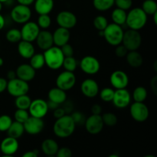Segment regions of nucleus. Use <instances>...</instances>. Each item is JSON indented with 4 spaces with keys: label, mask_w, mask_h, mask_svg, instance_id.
I'll return each instance as SVG.
<instances>
[{
    "label": "nucleus",
    "mask_w": 157,
    "mask_h": 157,
    "mask_svg": "<svg viewBox=\"0 0 157 157\" xmlns=\"http://www.w3.org/2000/svg\"><path fill=\"white\" fill-rule=\"evenodd\" d=\"M76 124L70 114L56 119L53 126V132L58 138H67L75 133Z\"/></svg>",
    "instance_id": "f257e3e1"
},
{
    "label": "nucleus",
    "mask_w": 157,
    "mask_h": 157,
    "mask_svg": "<svg viewBox=\"0 0 157 157\" xmlns=\"http://www.w3.org/2000/svg\"><path fill=\"white\" fill-rule=\"evenodd\" d=\"M147 18V15L141 8H133L127 12L125 25H127L128 29L140 31L145 27Z\"/></svg>",
    "instance_id": "f03ea898"
},
{
    "label": "nucleus",
    "mask_w": 157,
    "mask_h": 157,
    "mask_svg": "<svg viewBox=\"0 0 157 157\" xmlns=\"http://www.w3.org/2000/svg\"><path fill=\"white\" fill-rule=\"evenodd\" d=\"M43 55L45 65L48 67L52 70H58L62 67L64 56L59 47L53 45L50 48L44 51Z\"/></svg>",
    "instance_id": "7ed1b4c3"
},
{
    "label": "nucleus",
    "mask_w": 157,
    "mask_h": 157,
    "mask_svg": "<svg viewBox=\"0 0 157 157\" xmlns=\"http://www.w3.org/2000/svg\"><path fill=\"white\" fill-rule=\"evenodd\" d=\"M124 32L122 26L113 22L110 23L104 30L103 37L109 44L115 47L122 43Z\"/></svg>",
    "instance_id": "20e7f679"
},
{
    "label": "nucleus",
    "mask_w": 157,
    "mask_h": 157,
    "mask_svg": "<svg viewBox=\"0 0 157 157\" xmlns=\"http://www.w3.org/2000/svg\"><path fill=\"white\" fill-rule=\"evenodd\" d=\"M122 44L128 51H136L142 44V36L139 31L127 29L124 32Z\"/></svg>",
    "instance_id": "39448f33"
},
{
    "label": "nucleus",
    "mask_w": 157,
    "mask_h": 157,
    "mask_svg": "<svg viewBox=\"0 0 157 157\" xmlns=\"http://www.w3.org/2000/svg\"><path fill=\"white\" fill-rule=\"evenodd\" d=\"M10 16L14 22L23 25L30 21L32 18V10L29 6L18 4L12 8Z\"/></svg>",
    "instance_id": "423d86ee"
},
{
    "label": "nucleus",
    "mask_w": 157,
    "mask_h": 157,
    "mask_svg": "<svg viewBox=\"0 0 157 157\" xmlns=\"http://www.w3.org/2000/svg\"><path fill=\"white\" fill-rule=\"evenodd\" d=\"M6 90L11 96L14 97V98L26 94L29 91V82L22 81L18 78L9 80Z\"/></svg>",
    "instance_id": "0eeeda50"
},
{
    "label": "nucleus",
    "mask_w": 157,
    "mask_h": 157,
    "mask_svg": "<svg viewBox=\"0 0 157 157\" xmlns=\"http://www.w3.org/2000/svg\"><path fill=\"white\" fill-rule=\"evenodd\" d=\"M130 114L136 122L144 123L150 116V110L144 102H133L130 105Z\"/></svg>",
    "instance_id": "6e6552de"
},
{
    "label": "nucleus",
    "mask_w": 157,
    "mask_h": 157,
    "mask_svg": "<svg viewBox=\"0 0 157 157\" xmlns=\"http://www.w3.org/2000/svg\"><path fill=\"white\" fill-rule=\"evenodd\" d=\"M76 81L77 78L74 72L64 71L58 75L55 80V84L56 87H59L64 91H67L75 87Z\"/></svg>",
    "instance_id": "1a4fd4ad"
},
{
    "label": "nucleus",
    "mask_w": 157,
    "mask_h": 157,
    "mask_svg": "<svg viewBox=\"0 0 157 157\" xmlns=\"http://www.w3.org/2000/svg\"><path fill=\"white\" fill-rule=\"evenodd\" d=\"M80 67L84 73L88 75H94L99 72L101 69V63L95 57L87 55L81 58L80 61Z\"/></svg>",
    "instance_id": "9d476101"
},
{
    "label": "nucleus",
    "mask_w": 157,
    "mask_h": 157,
    "mask_svg": "<svg viewBox=\"0 0 157 157\" xmlns=\"http://www.w3.org/2000/svg\"><path fill=\"white\" fill-rule=\"evenodd\" d=\"M28 110L30 116L43 119L47 115L49 109L47 101L41 98H38L33 101L32 100V102Z\"/></svg>",
    "instance_id": "9b49d317"
},
{
    "label": "nucleus",
    "mask_w": 157,
    "mask_h": 157,
    "mask_svg": "<svg viewBox=\"0 0 157 157\" xmlns=\"http://www.w3.org/2000/svg\"><path fill=\"white\" fill-rule=\"evenodd\" d=\"M84 126L87 133L91 135H97L101 133L104 124L101 115L92 114L85 119Z\"/></svg>",
    "instance_id": "f8f14e48"
},
{
    "label": "nucleus",
    "mask_w": 157,
    "mask_h": 157,
    "mask_svg": "<svg viewBox=\"0 0 157 157\" xmlns=\"http://www.w3.org/2000/svg\"><path fill=\"white\" fill-rule=\"evenodd\" d=\"M131 100V94L127 88L117 89L114 90V95L111 102L117 108L124 109L130 105Z\"/></svg>",
    "instance_id": "ddd939ff"
},
{
    "label": "nucleus",
    "mask_w": 157,
    "mask_h": 157,
    "mask_svg": "<svg viewBox=\"0 0 157 157\" xmlns=\"http://www.w3.org/2000/svg\"><path fill=\"white\" fill-rule=\"evenodd\" d=\"M56 22L59 27L67 29H71L76 26L78 23L77 16L70 11H61L57 15Z\"/></svg>",
    "instance_id": "4468645a"
},
{
    "label": "nucleus",
    "mask_w": 157,
    "mask_h": 157,
    "mask_svg": "<svg viewBox=\"0 0 157 157\" xmlns=\"http://www.w3.org/2000/svg\"><path fill=\"white\" fill-rule=\"evenodd\" d=\"M25 132L29 135H38L42 132L44 128V122L42 118L29 116L23 124Z\"/></svg>",
    "instance_id": "2eb2a0df"
},
{
    "label": "nucleus",
    "mask_w": 157,
    "mask_h": 157,
    "mask_svg": "<svg viewBox=\"0 0 157 157\" xmlns=\"http://www.w3.org/2000/svg\"><path fill=\"white\" fill-rule=\"evenodd\" d=\"M40 30L41 29L38 27V24L35 21H29L24 23L21 30H20L21 35V40L33 42L36 39Z\"/></svg>",
    "instance_id": "dca6fc26"
},
{
    "label": "nucleus",
    "mask_w": 157,
    "mask_h": 157,
    "mask_svg": "<svg viewBox=\"0 0 157 157\" xmlns=\"http://www.w3.org/2000/svg\"><path fill=\"white\" fill-rule=\"evenodd\" d=\"M19 148L18 139L8 136L2 140L0 144V151L3 156L11 157L18 152Z\"/></svg>",
    "instance_id": "f3484780"
},
{
    "label": "nucleus",
    "mask_w": 157,
    "mask_h": 157,
    "mask_svg": "<svg viewBox=\"0 0 157 157\" xmlns=\"http://www.w3.org/2000/svg\"><path fill=\"white\" fill-rule=\"evenodd\" d=\"M129 77L126 72L121 70L114 71L110 75V82L114 89L127 88L129 84Z\"/></svg>",
    "instance_id": "a211bd4d"
},
{
    "label": "nucleus",
    "mask_w": 157,
    "mask_h": 157,
    "mask_svg": "<svg viewBox=\"0 0 157 157\" xmlns=\"http://www.w3.org/2000/svg\"><path fill=\"white\" fill-rule=\"evenodd\" d=\"M81 91L86 98H94L100 91L98 83L91 78L85 79L81 84Z\"/></svg>",
    "instance_id": "6ab92c4d"
},
{
    "label": "nucleus",
    "mask_w": 157,
    "mask_h": 157,
    "mask_svg": "<svg viewBox=\"0 0 157 157\" xmlns=\"http://www.w3.org/2000/svg\"><path fill=\"white\" fill-rule=\"evenodd\" d=\"M36 44L41 50L45 51L54 45L53 35L47 29H41L35 41Z\"/></svg>",
    "instance_id": "aec40b11"
},
{
    "label": "nucleus",
    "mask_w": 157,
    "mask_h": 157,
    "mask_svg": "<svg viewBox=\"0 0 157 157\" xmlns=\"http://www.w3.org/2000/svg\"><path fill=\"white\" fill-rule=\"evenodd\" d=\"M15 73L17 78L26 82H29L35 78L36 70H35L29 64H21L18 66L15 70Z\"/></svg>",
    "instance_id": "412c9836"
},
{
    "label": "nucleus",
    "mask_w": 157,
    "mask_h": 157,
    "mask_svg": "<svg viewBox=\"0 0 157 157\" xmlns=\"http://www.w3.org/2000/svg\"><path fill=\"white\" fill-rule=\"evenodd\" d=\"M52 35H53L54 45L59 48L68 43L71 38L70 30L62 27H58V29H55L54 33H52Z\"/></svg>",
    "instance_id": "4be33fe9"
},
{
    "label": "nucleus",
    "mask_w": 157,
    "mask_h": 157,
    "mask_svg": "<svg viewBox=\"0 0 157 157\" xmlns=\"http://www.w3.org/2000/svg\"><path fill=\"white\" fill-rule=\"evenodd\" d=\"M17 50L20 56L25 59H29L35 53V47L32 42L24 40H21L18 43Z\"/></svg>",
    "instance_id": "5701e85b"
},
{
    "label": "nucleus",
    "mask_w": 157,
    "mask_h": 157,
    "mask_svg": "<svg viewBox=\"0 0 157 157\" xmlns=\"http://www.w3.org/2000/svg\"><path fill=\"white\" fill-rule=\"evenodd\" d=\"M34 3L35 10L38 15H49L55 6L54 0H35Z\"/></svg>",
    "instance_id": "b1692460"
},
{
    "label": "nucleus",
    "mask_w": 157,
    "mask_h": 157,
    "mask_svg": "<svg viewBox=\"0 0 157 157\" xmlns=\"http://www.w3.org/2000/svg\"><path fill=\"white\" fill-rule=\"evenodd\" d=\"M48 101L61 105L67 101V94L66 91L61 90L59 87H55L49 90L48 93Z\"/></svg>",
    "instance_id": "393cba45"
},
{
    "label": "nucleus",
    "mask_w": 157,
    "mask_h": 157,
    "mask_svg": "<svg viewBox=\"0 0 157 157\" xmlns=\"http://www.w3.org/2000/svg\"><path fill=\"white\" fill-rule=\"evenodd\" d=\"M41 148V151L45 156H56L57 152L59 149V146L55 140L48 138V139H46L43 141Z\"/></svg>",
    "instance_id": "a878e982"
},
{
    "label": "nucleus",
    "mask_w": 157,
    "mask_h": 157,
    "mask_svg": "<svg viewBox=\"0 0 157 157\" xmlns=\"http://www.w3.org/2000/svg\"><path fill=\"white\" fill-rule=\"evenodd\" d=\"M126 60L129 65L133 68L140 67L144 63V58L141 54L136 51H129L126 55Z\"/></svg>",
    "instance_id": "bb28decb"
},
{
    "label": "nucleus",
    "mask_w": 157,
    "mask_h": 157,
    "mask_svg": "<svg viewBox=\"0 0 157 157\" xmlns=\"http://www.w3.org/2000/svg\"><path fill=\"white\" fill-rule=\"evenodd\" d=\"M7 134L8 136H12V137L15 138V139H18L21 137L25 133V129L23 124L17 121H13L12 124H11L9 130H7Z\"/></svg>",
    "instance_id": "cd10ccee"
},
{
    "label": "nucleus",
    "mask_w": 157,
    "mask_h": 157,
    "mask_svg": "<svg viewBox=\"0 0 157 157\" xmlns=\"http://www.w3.org/2000/svg\"><path fill=\"white\" fill-rule=\"evenodd\" d=\"M127 11L123 10V9L116 8L112 11L111 13V19L113 23L119 25L123 26L125 25L126 19H127Z\"/></svg>",
    "instance_id": "c85d7f7f"
},
{
    "label": "nucleus",
    "mask_w": 157,
    "mask_h": 157,
    "mask_svg": "<svg viewBox=\"0 0 157 157\" xmlns=\"http://www.w3.org/2000/svg\"><path fill=\"white\" fill-rule=\"evenodd\" d=\"M29 64L33 67L35 70H40L45 65L44 55L41 53H35L30 58Z\"/></svg>",
    "instance_id": "c756f323"
},
{
    "label": "nucleus",
    "mask_w": 157,
    "mask_h": 157,
    "mask_svg": "<svg viewBox=\"0 0 157 157\" xmlns=\"http://www.w3.org/2000/svg\"><path fill=\"white\" fill-rule=\"evenodd\" d=\"M15 105L17 109H22V110H29V106H30L32 99L30 97L26 94L21 95L15 98Z\"/></svg>",
    "instance_id": "7c9ffc66"
},
{
    "label": "nucleus",
    "mask_w": 157,
    "mask_h": 157,
    "mask_svg": "<svg viewBox=\"0 0 157 157\" xmlns=\"http://www.w3.org/2000/svg\"><path fill=\"white\" fill-rule=\"evenodd\" d=\"M93 6L99 12H106L114 6V0H93Z\"/></svg>",
    "instance_id": "2f4dec72"
},
{
    "label": "nucleus",
    "mask_w": 157,
    "mask_h": 157,
    "mask_svg": "<svg viewBox=\"0 0 157 157\" xmlns=\"http://www.w3.org/2000/svg\"><path fill=\"white\" fill-rule=\"evenodd\" d=\"M131 97L135 102H144L148 97V91L146 87L138 86L133 90V96Z\"/></svg>",
    "instance_id": "473e14b6"
},
{
    "label": "nucleus",
    "mask_w": 157,
    "mask_h": 157,
    "mask_svg": "<svg viewBox=\"0 0 157 157\" xmlns=\"http://www.w3.org/2000/svg\"><path fill=\"white\" fill-rule=\"evenodd\" d=\"M6 38L9 42L15 44L18 43L21 40V32L19 29H9L6 34Z\"/></svg>",
    "instance_id": "72a5a7b5"
},
{
    "label": "nucleus",
    "mask_w": 157,
    "mask_h": 157,
    "mask_svg": "<svg viewBox=\"0 0 157 157\" xmlns=\"http://www.w3.org/2000/svg\"><path fill=\"white\" fill-rule=\"evenodd\" d=\"M141 9L147 15H153L157 12V3L155 0H145Z\"/></svg>",
    "instance_id": "f704fd0d"
},
{
    "label": "nucleus",
    "mask_w": 157,
    "mask_h": 157,
    "mask_svg": "<svg viewBox=\"0 0 157 157\" xmlns=\"http://www.w3.org/2000/svg\"><path fill=\"white\" fill-rule=\"evenodd\" d=\"M62 67H64V70L67 71L75 72L78 67V61H77L76 58L74 57V55L70 57H65L64 61H63Z\"/></svg>",
    "instance_id": "c9c22d12"
},
{
    "label": "nucleus",
    "mask_w": 157,
    "mask_h": 157,
    "mask_svg": "<svg viewBox=\"0 0 157 157\" xmlns=\"http://www.w3.org/2000/svg\"><path fill=\"white\" fill-rule=\"evenodd\" d=\"M108 20L104 15H98L94 18L93 25L94 27L99 32V31H104L108 25Z\"/></svg>",
    "instance_id": "e433bc0d"
},
{
    "label": "nucleus",
    "mask_w": 157,
    "mask_h": 157,
    "mask_svg": "<svg viewBox=\"0 0 157 157\" xmlns=\"http://www.w3.org/2000/svg\"><path fill=\"white\" fill-rule=\"evenodd\" d=\"M101 117H102L104 124L107 127H113L117 124V117L111 112L104 113L103 115H101Z\"/></svg>",
    "instance_id": "4c0bfd02"
},
{
    "label": "nucleus",
    "mask_w": 157,
    "mask_h": 157,
    "mask_svg": "<svg viewBox=\"0 0 157 157\" xmlns=\"http://www.w3.org/2000/svg\"><path fill=\"white\" fill-rule=\"evenodd\" d=\"M114 90L111 87H104L99 91L100 98L104 102H111L114 95Z\"/></svg>",
    "instance_id": "58836bf2"
},
{
    "label": "nucleus",
    "mask_w": 157,
    "mask_h": 157,
    "mask_svg": "<svg viewBox=\"0 0 157 157\" xmlns=\"http://www.w3.org/2000/svg\"><path fill=\"white\" fill-rule=\"evenodd\" d=\"M36 23L40 29H48L52 25V18L48 14L39 15Z\"/></svg>",
    "instance_id": "ea45409f"
},
{
    "label": "nucleus",
    "mask_w": 157,
    "mask_h": 157,
    "mask_svg": "<svg viewBox=\"0 0 157 157\" xmlns=\"http://www.w3.org/2000/svg\"><path fill=\"white\" fill-rule=\"evenodd\" d=\"M12 117L7 114L0 116V132H6L12 124Z\"/></svg>",
    "instance_id": "a19ab883"
},
{
    "label": "nucleus",
    "mask_w": 157,
    "mask_h": 157,
    "mask_svg": "<svg viewBox=\"0 0 157 157\" xmlns=\"http://www.w3.org/2000/svg\"><path fill=\"white\" fill-rule=\"evenodd\" d=\"M30 114L28 110H22V109H17L14 113V118L17 122L24 124L26 120L29 117Z\"/></svg>",
    "instance_id": "79ce46f5"
},
{
    "label": "nucleus",
    "mask_w": 157,
    "mask_h": 157,
    "mask_svg": "<svg viewBox=\"0 0 157 157\" xmlns=\"http://www.w3.org/2000/svg\"><path fill=\"white\" fill-rule=\"evenodd\" d=\"M114 5H116L117 8L127 11L132 8L133 0H114Z\"/></svg>",
    "instance_id": "37998d69"
},
{
    "label": "nucleus",
    "mask_w": 157,
    "mask_h": 157,
    "mask_svg": "<svg viewBox=\"0 0 157 157\" xmlns=\"http://www.w3.org/2000/svg\"><path fill=\"white\" fill-rule=\"evenodd\" d=\"M115 47H116V48H115V55L118 58H124L127 55V52H129L122 43L115 46Z\"/></svg>",
    "instance_id": "c03bdc74"
},
{
    "label": "nucleus",
    "mask_w": 157,
    "mask_h": 157,
    "mask_svg": "<svg viewBox=\"0 0 157 157\" xmlns=\"http://www.w3.org/2000/svg\"><path fill=\"white\" fill-rule=\"evenodd\" d=\"M60 48H61L64 58H65V57L73 56L74 55V48L73 47H72V45H71L69 43L64 44L63 46L60 47Z\"/></svg>",
    "instance_id": "a18cd8bd"
},
{
    "label": "nucleus",
    "mask_w": 157,
    "mask_h": 157,
    "mask_svg": "<svg viewBox=\"0 0 157 157\" xmlns=\"http://www.w3.org/2000/svg\"><path fill=\"white\" fill-rule=\"evenodd\" d=\"M71 117L73 118L75 123L77 124H81L83 123H84L85 121V118H84V113H82L80 111H76L72 113V114H71Z\"/></svg>",
    "instance_id": "49530a36"
},
{
    "label": "nucleus",
    "mask_w": 157,
    "mask_h": 157,
    "mask_svg": "<svg viewBox=\"0 0 157 157\" xmlns=\"http://www.w3.org/2000/svg\"><path fill=\"white\" fill-rule=\"evenodd\" d=\"M72 156V151L68 147H61L58 149L56 153L57 157H71Z\"/></svg>",
    "instance_id": "de8ad7c7"
},
{
    "label": "nucleus",
    "mask_w": 157,
    "mask_h": 157,
    "mask_svg": "<svg viewBox=\"0 0 157 157\" xmlns=\"http://www.w3.org/2000/svg\"><path fill=\"white\" fill-rule=\"evenodd\" d=\"M53 111V116L55 119H58V118L62 117L63 116H64V115L66 114L65 111H64L63 107H57V108L55 109Z\"/></svg>",
    "instance_id": "09e8293b"
},
{
    "label": "nucleus",
    "mask_w": 157,
    "mask_h": 157,
    "mask_svg": "<svg viewBox=\"0 0 157 157\" xmlns=\"http://www.w3.org/2000/svg\"><path fill=\"white\" fill-rule=\"evenodd\" d=\"M91 113L92 114L96 115H101L102 113V107L99 104H94L91 107Z\"/></svg>",
    "instance_id": "8fccbe9b"
},
{
    "label": "nucleus",
    "mask_w": 157,
    "mask_h": 157,
    "mask_svg": "<svg viewBox=\"0 0 157 157\" xmlns=\"http://www.w3.org/2000/svg\"><path fill=\"white\" fill-rule=\"evenodd\" d=\"M150 87L155 95L157 94V76L153 77L150 81Z\"/></svg>",
    "instance_id": "3c124183"
},
{
    "label": "nucleus",
    "mask_w": 157,
    "mask_h": 157,
    "mask_svg": "<svg viewBox=\"0 0 157 157\" xmlns=\"http://www.w3.org/2000/svg\"><path fill=\"white\" fill-rule=\"evenodd\" d=\"M8 81L4 78H0V94L6 91L7 88Z\"/></svg>",
    "instance_id": "603ef678"
},
{
    "label": "nucleus",
    "mask_w": 157,
    "mask_h": 157,
    "mask_svg": "<svg viewBox=\"0 0 157 157\" xmlns=\"http://www.w3.org/2000/svg\"><path fill=\"white\" fill-rule=\"evenodd\" d=\"M38 154H39V152L38 151V150H29L22 154V157H38Z\"/></svg>",
    "instance_id": "864d4df0"
},
{
    "label": "nucleus",
    "mask_w": 157,
    "mask_h": 157,
    "mask_svg": "<svg viewBox=\"0 0 157 157\" xmlns=\"http://www.w3.org/2000/svg\"><path fill=\"white\" fill-rule=\"evenodd\" d=\"M63 104H64V107H63L65 111L66 114H69L70 113H71V111L73 110V104L71 102H67V101L64 103H63Z\"/></svg>",
    "instance_id": "5fc2aeb1"
},
{
    "label": "nucleus",
    "mask_w": 157,
    "mask_h": 157,
    "mask_svg": "<svg viewBox=\"0 0 157 157\" xmlns=\"http://www.w3.org/2000/svg\"><path fill=\"white\" fill-rule=\"evenodd\" d=\"M18 4L23 5V6H30L31 5H32L35 2V0H16Z\"/></svg>",
    "instance_id": "6e6d98bb"
},
{
    "label": "nucleus",
    "mask_w": 157,
    "mask_h": 157,
    "mask_svg": "<svg viewBox=\"0 0 157 157\" xmlns=\"http://www.w3.org/2000/svg\"><path fill=\"white\" fill-rule=\"evenodd\" d=\"M6 76H7V78L9 80H12V79H14V78H17L15 71H13V70L9 71L7 72V75H6Z\"/></svg>",
    "instance_id": "4d7b16f0"
},
{
    "label": "nucleus",
    "mask_w": 157,
    "mask_h": 157,
    "mask_svg": "<svg viewBox=\"0 0 157 157\" xmlns=\"http://www.w3.org/2000/svg\"><path fill=\"white\" fill-rule=\"evenodd\" d=\"M47 103H48V109H49V110H55V109H56L57 107H59V105H58V104H55V103L52 102V101H48Z\"/></svg>",
    "instance_id": "13d9d810"
},
{
    "label": "nucleus",
    "mask_w": 157,
    "mask_h": 157,
    "mask_svg": "<svg viewBox=\"0 0 157 157\" xmlns=\"http://www.w3.org/2000/svg\"><path fill=\"white\" fill-rule=\"evenodd\" d=\"M5 25H6V20H5L4 17L0 14V31L5 27Z\"/></svg>",
    "instance_id": "bf43d9fd"
},
{
    "label": "nucleus",
    "mask_w": 157,
    "mask_h": 157,
    "mask_svg": "<svg viewBox=\"0 0 157 157\" xmlns=\"http://www.w3.org/2000/svg\"><path fill=\"white\" fill-rule=\"evenodd\" d=\"M152 16H153V23H154V24L156 25H157V12L153 14Z\"/></svg>",
    "instance_id": "052dcab7"
},
{
    "label": "nucleus",
    "mask_w": 157,
    "mask_h": 157,
    "mask_svg": "<svg viewBox=\"0 0 157 157\" xmlns=\"http://www.w3.org/2000/svg\"><path fill=\"white\" fill-rule=\"evenodd\" d=\"M3 64H4V60L2 57H0V67L3 65Z\"/></svg>",
    "instance_id": "680f3d73"
},
{
    "label": "nucleus",
    "mask_w": 157,
    "mask_h": 157,
    "mask_svg": "<svg viewBox=\"0 0 157 157\" xmlns=\"http://www.w3.org/2000/svg\"><path fill=\"white\" fill-rule=\"evenodd\" d=\"M9 0H0V2H1L2 3H6L7 2H9Z\"/></svg>",
    "instance_id": "e2e57ef3"
},
{
    "label": "nucleus",
    "mask_w": 157,
    "mask_h": 157,
    "mask_svg": "<svg viewBox=\"0 0 157 157\" xmlns=\"http://www.w3.org/2000/svg\"><path fill=\"white\" fill-rule=\"evenodd\" d=\"M2 9V3L1 2H0V12H1Z\"/></svg>",
    "instance_id": "0e129e2a"
}]
</instances>
